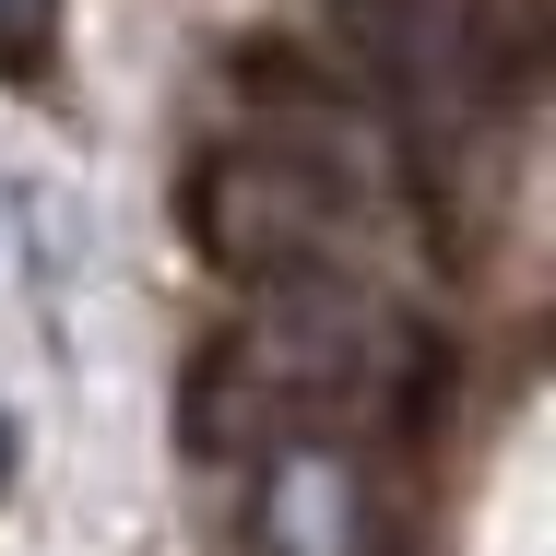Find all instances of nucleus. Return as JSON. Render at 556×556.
I'll list each match as a JSON object with an SVG mask.
<instances>
[{
    "instance_id": "f257e3e1",
    "label": "nucleus",
    "mask_w": 556,
    "mask_h": 556,
    "mask_svg": "<svg viewBox=\"0 0 556 556\" xmlns=\"http://www.w3.org/2000/svg\"><path fill=\"white\" fill-rule=\"evenodd\" d=\"M415 367H427V332L403 308H379L367 285H332V273H285L190 367L178 427H190V450L237 462L249 439H285V427H355V415H379Z\"/></svg>"
},
{
    "instance_id": "f03ea898",
    "label": "nucleus",
    "mask_w": 556,
    "mask_h": 556,
    "mask_svg": "<svg viewBox=\"0 0 556 556\" xmlns=\"http://www.w3.org/2000/svg\"><path fill=\"white\" fill-rule=\"evenodd\" d=\"M178 214H190V249L237 273V285H285V273H320V249H332V178L308 166V154H285V142H225L190 166V190H178Z\"/></svg>"
},
{
    "instance_id": "7ed1b4c3",
    "label": "nucleus",
    "mask_w": 556,
    "mask_h": 556,
    "mask_svg": "<svg viewBox=\"0 0 556 556\" xmlns=\"http://www.w3.org/2000/svg\"><path fill=\"white\" fill-rule=\"evenodd\" d=\"M60 48V0H0V72H48Z\"/></svg>"
},
{
    "instance_id": "20e7f679",
    "label": "nucleus",
    "mask_w": 556,
    "mask_h": 556,
    "mask_svg": "<svg viewBox=\"0 0 556 556\" xmlns=\"http://www.w3.org/2000/svg\"><path fill=\"white\" fill-rule=\"evenodd\" d=\"M0 485H12V415H0Z\"/></svg>"
}]
</instances>
